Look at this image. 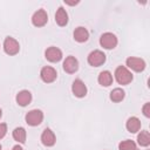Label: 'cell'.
I'll list each match as a JSON object with an SVG mask.
<instances>
[{"label": "cell", "instance_id": "6da1fadb", "mask_svg": "<svg viewBox=\"0 0 150 150\" xmlns=\"http://www.w3.org/2000/svg\"><path fill=\"white\" fill-rule=\"evenodd\" d=\"M115 79L120 84H129L132 81V74L129 71V69L124 66H120L115 70Z\"/></svg>", "mask_w": 150, "mask_h": 150}, {"label": "cell", "instance_id": "7a4b0ae2", "mask_svg": "<svg viewBox=\"0 0 150 150\" xmlns=\"http://www.w3.org/2000/svg\"><path fill=\"white\" fill-rule=\"evenodd\" d=\"M25 120H26V123L28 125L36 127V125H39L42 122V120H43V112L41 110H39V109H33V110H30V111H28L26 114Z\"/></svg>", "mask_w": 150, "mask_h": 150}, {"label": "cell", "instance_id": "3957f363", "mask_svg": "<svg viewBox=\"0 0 150 150\" xmlns=\"http://www.w3.org/2000/svg\"><path fill=\"white\" fill-rule=\"evenodd\" d=\"M100 45L105 49H112L117 46V38L112 33H103L100 38Z\"/></svg>", "mask_w": 150, "mask_h": 150}, {"label": "cell", "instance_id": "277c9868", "mask_svg": "<svg viewBox=\"0 0 150 150\" xmlns=\"http://www.w3.org/2000/svg\"><path fill=\"white\" fill-rule=\"evenodd\" d=\"M105 62V54L98 49L93 50L88 55V63L93 67H100Z\"/></svg>", "mask_w": 150, "mask_h": 150}, {"label": "cell", "instance_id": "5b68a950", "mask_svg": "<svg viewBox=\"0 0 150 150\" xmlns=\"http://www.w3.org/2000/svg\"><path fill=\"white\" fill-rule=\"evenodd\" d=\"M4 50L8 55H15L20 50V45L15 39L11 38V36H7L4 41Z\"/></svg>", "mask_w": 150, "mask_h": 150}, {"label": "cell", "instance_id": "8992f818", "mask_svg": "<svg viewBox=\"0 0 150 150\" xmlns=\"http://www.w3.org/2000/svg\"><path fill=\"white\" fill-rule=\"evenodd\" d=\"M56 76H57L56 70H55L53 67H49V66L43 67V68L41 69V71H40V77H41V80H42L43 82H46V83H52V82H54V81L56 80Z\"/></svg>", "mask_w": 150, "mask_h": 150}, {"label": "cell", "instance_id": "52a82bcc", "mask_svg": "<svg viewBox=\"0 0 150 150\" xmlns=\"http://www.w3.org/2000/svg\"><path fill=\"white\" fill-rule=\"evenodd\" d=\"M47 21H48V15L45 9H38L32 16V23L35 27H42L47 23Z\"/></svg>", "mask_w": 150, "mask_h": 150}, {"label": "cell", "instance_id": "ba28073f", "mask_svg": "<svg viewBox=\"0 0 150 150\" xmlns=\"http://www.w3.org/2000/svg\"><path fill=\"white\" fill-rule=\"evenodd\" d=\"M127 66L130 69H132L134 71H137V73L143 71L145 69V62H144V60H142L139 57H134V56L127 59Z\"/></svg>", "mask_w": 150, "mask_h": 150}, {"label": "cell", "instance_id": "9c48e42d", "mask_svg": "<svg viewBox=\"0 0 150 150\" xmlns=\"http://www.w3.org/2000/svg\"><path fill=\"white\" fill-rule=\"evenodd\" d=\"M71 91L76 97H84L87 95V87L82 80L76 79L71 84Z\"/></svg>", "mask_w": 150, "mask_h": 150}, {"label": "cell", "instance_id": "30bf717a", "mask_svg": "<svg viewBox=\"0 0 150 150\" xmlns=\"http://www.w3.org/2000/svg\"><path fill=\"white\" fill-rule=\"evenodd\" d=\"M63 69L68 74H73L79 69V61L74 56H67L63 61Z\"/></svg>", "mask_w": 150, "mask_h": 150}, {"label": "cell", "instance_id": "8fae6325", "mask_svg": "<svg viewBox=\"0 0 150 150\" xmlns=\"http://www.w3.org/2000/svg\"><path fill=\"white\" fill-rule=\"evenodd\" d=\"M45 56L49 62H59L62 59V52L56 47H49L46 49Z\"/></svg>", "mask_w": 150, "mask_h": 150}, {"label": "cell", "instance_id": "7c38bea8", "mask_svg": "<svg viewBox=\"0 0 150 150\" xmlns=\"http://www.w3.org/2000/svg\"><path fill=\"white\" fill-rule=\"evenodd\" d=\"M15 100H16V103L19 105L26 107V105H28L32 102V94L28 90H21V91L18 93Z\"/></svg>", "mask_w": 150, "mask_h": 150}, {"label": "cell", "instance_id": "4fadbf2b", "mask_svg": "<svg viewBox=\"0 0 150 150\" xmlns=\"http://www.w3.org/2000/svg\"><path fill=\"white\" fill-rule=\"evenodd\" d=\"M41 142L46 146H53L56 142V137L50 129H45L41 135Z\"/></svg>", "mask_w": 150, "mask_h": 150}, {"label": "cell", "instance_id": "5bb4252c", "mask_svg": "<svg viewBox=\"0 0 150 150\" xmlns=\"http://www.w3.org/2000/svg\"><path fill=\"white\" fill-rule=\"evenodd\" d=\"M125 127H127V130L131 134H136L137 131H139L141 129V121L135 117V116H131L128 118L127 123H125Z\"/></svg>", "mask_w": 150, "mask_h": 150}, {"label": "cell", "instance_id": "9a60e30c", "mask_svg": "<svg viewBox=\"0 0 150 150\" xmlns=\"http://www.w3.org/2000/svg\"><path fill=\"white\" fill-rule=\"evenodd\" d=\"M55 21L60 27H63L68 23V14L63 7H59L55 13Z\"/></svg>", "mask_w": 150, "mask_h": 150}, {"label": "cell", "instance_id": "2e32d148", "mask_svg": "<svg viewBox=\"0 0 150 150\" xmlns=\"http://www.w3.org/2000/svg\"><path fill=\"white\" fill-rule=\"evenodd\" d=\"M97 81L101 86L103 87H109L111 83H112V75L109 70H103L100 73L98 77H97Z\"/></svg>", "mask_w": 150, "mask_h": 150}, {"label": "cell", "instance_id": "e0dca14e", "mask_svg": "<svg viewBox=\"0 0 150 150\" xmlns=\"http://www.w3.org/2000/svg\"><path fill=\"white\" fill-rule=\"evenodd\" d=\"M74 39L77 42H86L89 39V33L84 27H77L74 30Z\"/></svg>", "mask_w": 150, "mask_h": 150}, {"label": "cell", "instance_id": "ac0fdd59", "mask_svg": "<svg viewBox=\"0 0 150 150\" xmlns=\"http://www.w3.org/2000/svg\"><path fill=\"white\" fill-rule=\"evenodd\" d=\"M13 138H14L16 142L23 144V143L26 142V130H25L22 127L15 128V129L13 130Z\"/></svg>", "mask_w": 150, "mask_h": 150}, {"label": "cell", "instance_id": "d6986e66", "mask_svg": "<svg viewBox=\"0 0 150 150\" xmlns=\"http://www.w3.org/2000/svg\"><path fill=\"white\" fill-rule=\"evenodd\" d=\"M137 143L141 146H148L150 144V134L146 130H143L137 136Z\"/></svg>", "mask_w": 150, "mask_h": 150}, {"label": "cell", "instance_id": "ffe728a7", "mask_svg": "<svg viewBox=\"0 0 150 150\" xmlns=\"http://www.w3.org/2000/svg\"><path fill=\"white\" fill-rule=\"evenodd\" d=\"M124 96H125V93H124V90L123 89H121V88H115L114 90H111V93H110V100L112 101V102H121L123 98H124Z\"/></svg>", "mask_w": 150, "mask_h": 150}, {"label": "cell", "instance_id": "44dd1931", "mask_svg": "<svg viewBox=\"0 0 150 150\" xmlns=\"http://www.w3.org/2000/svg\"><path fill=\"white\" fill-rule=\"evenodd\" d=\"M118 149L120 150H135L136 149V143L131 139H125V141H122L118 144Z\"/></svg>", "mask_w": 150, "mask_h": 150}, {"label": "cell", "instance_id": "7402d4cb", "mask_svg": "<svg viewBox=\"0 0 150 150\" xmlns=\"http://www.w3.org/2000/svg\"><path fill=\"white\" fill-rule=\"evenodd\" d=\"M142 111L145 117H150V103H145L142 108Z\"/></svg>", "mask_w": 150, "mask_h": 150}, {"label": "cell", "instance_id": "603a6c76", "mask_svg": "<svg viewBox=\"0 0 150 150\" xmlns=\"http://www.w3.org/2000/svg\"><path fill=\"white\" fill-rule=\"evenodd\" d=\"M7 132V124L6 123H0V139L5 137Z\"/></svg>", "mask_w": 150, "mask_h": 150}, {"label": "cell", "instance_id": "cb8c5ba5", "mask_svg": "<svg viewBox=\"0 0 150 150\" xmlns=\"http://www.w3.org/2000/svg\"><path fill=\"white\" fill-rule=\"evenodd\" d=\"M12 150H23V149H22V148H21L20 145H14Z\"/></svg>", "mask_w": 150, "mask_h": 150}, {"label": "cell", "instance_id": "d4e9b609", "mask_svg": "<svg viewBox=\"0 0 150 150\" xmlns=\"http://www.w3.org/2000/svg\"><path fill=\"white\" fill-rule=\"evenodd\" d=\"M66 4H67V5H70V6H74V5H77V4H79V1H76V2H68V1H67Z\"/></svg>", "mask_w": 150, "mask_h": 150}, {"label": "cell", "instance_id": "484cf974", "mask_svg": "<svg viewBox=\"0 0 150 150\" xmlns=\"http://www.w3.org/2000/svg\"><path fill=\"white\" fill-rule=\"evenodd\" d=\"M1 116H2V110L0 109V118H1Z\"/></svg>", "mask_w": 150, "mask_h": 150}, {"label": "cell", "instance_id": "4316f807", "mask_svg": "<svg viewBox=\"0 0 150 150\" xmlns=\"http://www.w3.org/2000/svg\"><path fill=\"white\" fill-rule=\"evenodd\" d=\"M0 150H1V145H0Z\"/></svg>", "mask_w": 150, "mask_h": 150}, {"label": "cell", "instance_id": "83f0119b", "mask_svg": "<svg viewBox=\"0 0 150 150\" xmlns=\"http://www.w3.org/2000/svg\"><path fill=\"white\" fill-rule=\"evenodd\" d=\"M135 150H137V149H135Z\"/></svg>", "mask_w": 150, "mask_h": 150}]
</instances>
